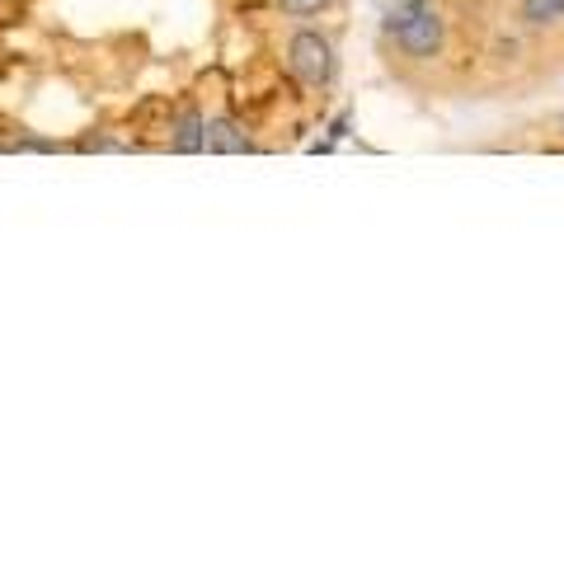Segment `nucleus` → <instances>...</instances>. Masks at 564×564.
Here are the masks:
<instances>
[{"instance_id":"7ed1b4c3","label":"nucleus","mask_w":564,"mask_h":564,"mask_svg":"<svg viewBox=\"0 0 564 564\" xmlns=\"http://www.w3.org/2000/svg\"><path fill=\"white\" fill-rule=\"evenodd\" d=\"M170 151L180 155H198L207 151V113L198 109V99H184L170 118Z\"/></svg>"},{"instance_id":"20e7f679","label":"nucleus","mask_w":564,"mask_h":564,"mask_svg":"<svg viewBox=\"0 0 564 564\" xmlns=\"http://www.w3.org/2000/svg\"><path fill=\"white\" fill-rule=\"evenodd\" d=\"M207 151L212 155H245V151H254V141H250V132H245L240 118L212 113L207 118Z\"/></svg>"},{"instance_id":"423d86ee","label":"nucleus","mask_w":564,"mask_h":564,"mask_svg":"<svg viewBox=\"0 0 564 564\" xmlns=\"http://www.w3.org/2000/svg\"><path fill=\"white\" fill-rule=\"evenodd\" d=\"M273 6L288 14V20H315L321 10H329V6H339V0H273Z\"/></svg>"},{"instance_id":"f257e3e1","label":"nucleus","mask_w":564,"mask_h":564,"mask_svg":"<svg viewBox=\"0 0 564 564\" xmlns=\"http://www.w3.org/2000/svg\"><path fill=\"white\" fill-rule=\"evenodd\" d=\"M381 39L391 43L404 62H437L447 52V14L433 0H395L381 20Z\"/></svg>"},{"instance_id":"0eeeda50","label":"nucleus","mask_w":564,"mask_h":564,"mask_svg":"<svg viewBox=\"0 0 564 564\" xmlns=\"http://www.w3.org/2000/svg\"><path fill=\"white\" fill-rule=\"evenodd\" d=\"M555 128H560V137H564V113H560V122H555Z\"/></svg>"},{"instance_id":"39448f33","label":"nucleus","mask_w":564,"mask_h":564,"mask_svg":"<svg viewBox=\"0 0 564 564\" xmlns=\"http://www.w3.org/2000/svg\"><path fill=\"white\" fill-rule=\"evenodd\" d=\"M513 14L522 29H555L564 24V0H518Z\"/></svg>"},{"instance_id":"f03ea898","label":"nucleus","mask_w":564,"mask_h":564,"mask_svg":"<svg viewBox=\"0 0 564 564\" xmlns=\"http://www.w3.org/2000/svg\"><path fill=\"white\" fill-rule=\"evenodd\" d=\"M282 62L306 90H329L339 80V47H334L329 33L311 29V24H296L288 33V47H282Z\"/></svg>"}]
</instances>
